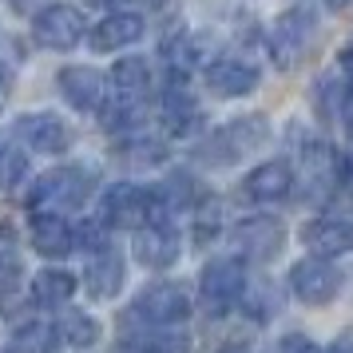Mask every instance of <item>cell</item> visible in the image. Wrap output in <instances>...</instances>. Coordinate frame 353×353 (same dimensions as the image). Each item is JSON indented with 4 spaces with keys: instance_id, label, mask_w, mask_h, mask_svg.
Returning <instances> with one entry per match:
<instances>
[{
    "instance_id": "obj_33",
    "label": "cell",
    "mask_w": 353,
    "mask_h": 353,
    "mask_svg": "<svg viewBox=\"0 0 353 353\" xmlns=\"http://www.w3.org/2000/svg\"><path fill=\"white\" fill-rule=\"evenodd\" d=\"M219 353H246L242 345H226V350H219Z\"/></svg>"
},
{
    "instance_id": "obj_30",
    "label": "cell",
    "mask_w": 353,
    "mask_h": 353,
    "mask_svg": "<svg viewBox=\"0 0 353 353\" xmlns=\"http://www.w3.org/2000/svg\"><path fill=\"white\" fill-rule=\"evenodd\" d=\"M337 60H341V68H345V72H353V40L341 48V56H337Z\"/></svg>"
},
{
    "instance_id": "obj_2",
    "label": "cell",
    "mask_w": 353,
    "mask_h": 353,
    "mask_svg": "<svg viewBox=\"0 0 353 353\" xmlns=\"http://www.w3.org/2000/svg\"><path fill=\"white\" fill-rule=\"evenodd\" d=\"M246 294V270L239 258H214L199 274V298L210 318H223L230 305Z\"/></svg>"
},
{
    "instance_id": "obj_23",
    "label": "cell",
    "mask_w": 353,
    "mask_h": 353,
    "mask_svg": "<svg viewBox=\"0 0 353 353\" xmlns=\"http://www.w3.org/2000/svg\"><path fill=\"white\" fill-rule=\"evenodd\" d=\"M56 341H60L56 321H24L8 341V353H56Z\"/></svg>"
},
{
    "instance_id": "obj_9",
    "label": "cell",
    "mask_w": 353,
    "mask_h": 353,
    "mask_svg": "<svg viewBox=\"0 0 353 353\" xmlns=\"http://www.w3.org/2000/svg\"><path fill=\"white\" fill-rule=\"evenodd\" d=\"M282 242H286V230L270 214H254V219H242L234 226V246L246 258H254V262H270L282 250Z\"/></svg>"
},
{
    "instance_id": "obj_1",
    "label": "cell",
    "mask_w": 353,
    "mask_h": 353,
    "mask_svg": "<svg viewBox=\"0 0 353 353\" xmlns=\"http://www.w3.org/2000/svg\"><path fill=\"white\" fill-rule=\"evenodd\" d=\"M92 191V175L80 171V167H56L48 175H40L28 191V207L32 214H60L64 219L68 210H76Z\"/></svg>"
},
{
    "instance_id": "obj_35",
    "label": "cell",
    "mask_w": 353,
    "mask_h": 353,
    "mask_svg": "<svg viewBox=\"0 0 353 353\" xmlns=\"http://www.w3.org/2000/svg\"><path fill=\"white\" fill-rule=\"evenodd\" d=\"M147 4H155V0H147Z\"/></svg>"
},
{
    "instance_id": "obj_15",
    "label": "cell",
    "mask_w": 353,
    "mask_h": 353,
    "mask_svg": "<svg viewBox=\"0 0 353 353\" xmlns=\"http://www.w3.org/2000/svg\"><path fill=\"white\" fill-rule=\"evenodd\" d=\"M32 250L44 258H64L76 250V226L60 214H36L32 219Z\"/></svg>"
},
{
    "instance_id": "obj_8",
    "label": "cell",
    "mask_w": 353,
    "mask_h": 353,
    "mask_svg": "<svg viewBox=\"0 0 353 353\" xmlns=\"http://www.w3.org/2000/svg\"><path fill=\"white\" fill-rule=\"evenodd\" d=\"M314 44V12L310 8H290L274 24V60L278 68H298L305 48Z\"/></svg>"
},
{
    "instance_id": "obj_32",
    "label": "cell",
    "mask_w": 353,
    "mask_h": 353,
    "mask_svg": "<svg viewBox=\"0 0 353 353\" xmlns=\"http://www.w3.org/2000/svg\"><path fill=\"white\" fill-rule=\"evenodd\" d=\"M325 4H330V8H345V4H350V0H325Z\"/></svg>"
},
{
    "instance_id": "obj_34",
    "label": "cell",
    "mask_w": 353,
    "mask_h": 353,
    "mask_svg": "<svg viewBox=\"0 0 353 353\" xmlns=\"http://www.w3.org/2000/svg\"><path fill=\"white\" fill-rule=\"evenodd\" d=\"M96 4H123V0H96Z\"/></svg>"
},
{
    "instance_id": "obj_12",
    "label": "cell",
    "mask_w": 353,
    "mask_h": 353,
    "mask_svg": "<svg viewBox=\"0 0 353 353\" xmlns=\"http://www.w3.org/2000/svg\"><path fill=\"white\" fill-rule=\"evenodd\" d=\"M302 242L318 258L350 254L353 250V223H345V219H314V223L302 226Z\"/></svg>"
},
{
    "instance_id": "obj_27",
    "label": "cell",
    "mask_w": 353,
    "mask_h": 353,
    "mask_svg": "<svg viewBox=\"0 0 353 353\" xmlns=\"http://www.w3.org/2000/svg\"><path fill=\"white\" fill-rule=\"evenodd\" d=\"M278 353H321V350L305 334H290V337H282V341H278Z\"/></svg>"
},
{
    "instance_id": "obj_26",
    "label": "cell",
    "mask_w": 353,
    "mask_h": 353,
    "mask_svg": "<svg viewBox=\"0 0 353 353\" xmlns=\"http://www.w3.org/2000/svg\"><path fill=\"white\" fill-rule=\"evenodd\" d=\"M119 155L128 163H159L163 159V143L155 139H131V143L119 147Z\"/></svg>"
},
{
    "instance_id": "obj_3",
    "label": "cell",
    "mask_w": 353,
    "mask_h": 353,
    "mask_svg": "<svg viewBox=\"0 0 353 353\" xmlns=\"http://www.w3.org/2000/svg\"><path fill=\"white\" fill-rule=\"evenodd\" d=\"M191 314V298H187V290L175 286V282H155V286H147L135 302H131V314L128 318L135 325H163V330H171L179 321Z\"/></svg>"
},
{
    "instance_id": "obj_31",
    "label": "cell",
    "mask_w": 353,
    "mask_h": 353,
    "mask_svg": "<svg viewBox=\"0 0 353 353\" xmlns=\"http://www.w3.org/2000/svg\"><path fill=\"white\" fill-rule=\"evenodd\" d=\"M321 353H353V337H350V341H345V337H341V341H334V345H330V350H321Z\"/></svg>"
},
{
    "instance_id": "obj_6",
    "label": "cell",
    "mask_w": 353,
    "mask_h": 353,
    "mask_svg": "<svg viewBox=\"0 0 353 353\" xmlns=\"http://www.w3.org/2000/svg\"><path fill=\"white\" fill-rule=\"evenodd\" d=\"M103 223L108 226H128V230H143V223H151L155 214V194L135 187V183H115L103 194Z\"/></svg>"
},
{
    "instance_id": "obj_20",
    "label": "cell",
    "mask_w": 353,
    "mask_h": 353,
    "mask_svg": "<svg viewBox=\"0 0 353 353\" xmlns=\"http://www.w3.org/2000/svg\"><path fill=\"white\" fill-rule=\"evenodd\" d=\"M83 282H88V294L96 298V302H108L115 298L119 290H123V258L115 254V250H103L88 262V274H83Z\"/></svg>"
},
{
    "instance_id": "obj_22",
    "label": "cell",
    "mask_w": 353,
    "mask_h": 353,
    "mask_svg": "<svg viewBox=\"0 0 353 353\" xmlns=\"http://www.w3.org/2000/svg\"><path fill=\"white\" fill-rule=\"evenodd\" d=\"M76 294V278L68 270H40L32 278V302L44 310H60L64 302H72Z\"/></svg>"
},
{
    "instance_id": "obj_4",
    "label": "cell",
    "mask_w": 353,
    "mask_h": 353,
    "mask_svg": "<svg viewBox=\"0 0 353 353\" xmlns=\"http://www.w3.org/2000/svg\"><path fill=\"white\" fill-rule=\"evenodd\" d=\"M266 119L262 115H246V119H234V123H226L219 135H210L207 143L199 147V159L207 163H234L242 159L250 147H262L266 143Z\"/></svg>"
},
{
    "instance_id": "obj_21",
    "label": "cell",
    "mask_w": 353,
    "mask_h": 353,
    "mask_svg": "<svg viewBox=\"0 0 353 353\" xmlns=\"http://www.w3.org/2000/svg\"><path fill=\"white\" fill-rule=\"evenodd\" d=\"M112 83H115V99L123 103H143L147 92H151V68L139 56H123L119 64L112 68Z\"/></svg>"
},
{
    "instance_id": "obj_7",
    "label": "cell",
    "mask_w": 353,
    "mask_h": 353,
    "mask_svg": "<svg viewBox=\"0 0 353 353\" xmlns=\"http://www.w3.org/2000/svg\"><path fill=\"white\" fill-rule=\"evenodd\" d=\"M290 290L305 305H330L337 298V290H341V274L325 258H302L290 270Z\"/></svg>"
},
{
    "instance_id": "obj_29",
    "label": "cell",
    "mask_w": 353,
    "mask_h": 353,
    "mask_svg": "<svg viewBox=\"0 0 353 353\" xmlns=\"http://www.w3.org/2000/svg\"><path fill=\"white\" fill-rule=\"evenodd\" d=\"M341 115H345V123L353 128V80L345 83V96H341Z\"/></svg>"
},
{
    "instance_id": "obj_11",
    "label": "cell",
    "mask_w": 353,
    "mask_h": 353,
    "mask_svg": "<svg viewBox=\"0 0 353 353\" xmlns=\"http://www.w3.org/2000/svg\"><path fill=\"white\" fill-rule=\"evenodd\" d=\"M131 250H135V258H139L143 266L167 270V266H175V258H179V234L171 230V226L151 223V226H143V230H135Z\"/></svg>"
},
{
    "instance_id": "obj_28",
    "label": "cell",
    "mask_w": 353,
    "mask_h": 353,
    "mask_svg": "<svg viewBox=\"0 0 353 353\" xmlns=\"http://www.w3.org/2000/svg\"><path fill=\"white\" fill-rule=\"evenodd\" d=\"M8 92H12V68H8V64H0V108H4Z\"/></svg>"
},
{
    "instance_id": "obj_18",
    "label": "cell",
    "mask_w": 353,
    "mask_h": 353,
    "mask_svg": "<svg viewBox=\"0 0 353 353\" xmlns=\"http://www.w3.org/2000/svg\"><path fill=\"white\" fill-rule=\"evenodd\" d=\"M290 187H294V171L290 163H262L250 175L242 179V191L258 199V203H274V199H286Z\"/></svg>"
},
{
    "instance_id": "obj_5",
    "label": "cell",
    "mask_w": 353,
    "mask_h": 353,
    "mask_svg": "<svg viewBox=\"0 0 353 353\" xmlns=\"http://www.w3.org/2000/svg\"><path fill=\"white\" fill-rule=\"evenodd\" d=\"M83 12L72 8V4H48L44 12H36L32 20V40L40 48H52V52H68L76 48L83 40Z\"/></svg>"
},
{
    "instance_id": "obj_16",
    "label": "cell",
    "mask_w": 353,
    "mask_h": 353,
    "mask_svg": "<svg viewBox=\"0 0 353 353\" xmlns=\"http://www.w3.org/2000/svg\"><path fill=\"white\" fill-rule=\"evenodd\" d=\"M123 345L131 353H183L187 350V334L175 330V325L163 330V325H135V321H128Z\"/></svg>"
},
{
    "instance_id": "obj_25",
    "label": "cell",
    "mask_w": 353,
    "mask_h": 353,
    "mask_svg": "<svg viewBox=\"0 0 353 353\" xmlns=\"http://www.w3.org/2000/svg\"><path fill=\"white\" fill-rule=\"evenodd\" d=\"M28 171V159H24V151H17L12 143H4L0 139V191H12L20 179Z\"/></svg>"
},
{
    "instance_id": "obj_10",
    "label": "cell",
    "mask_w": 353,
    "mask_h": 353,
    "mask_svg": "<svg viewBox=\"0 0 353 353\" xmlns=\"http://www.w3.org/2000/svg\"><path fill=\"white\" fill-rule=\"evenodd\" d=\"M17 135L32 147V151H40V155H60V151H68V143H72L68 123L64 119H56V115H48V112L20 115L17 119Z\"/></svg>"
},
{
    "instance_id": "obj_24",
    "label": "cell",
    "mask_w": 353,
    "mask_h": 353,
    "mask_svg": "<svg viewBox=\"0 0 353 353\" xmlns=\"http://www.w3.org/2000/svg\"><path fill=\"white\" fill-rule=\"evenodd\" d=\"M56 330H60V341L72 345V350H92L99 341V321L92 314H80V310H68L64 318L56 321Z\"/></svg>"
},
{
    "instance_id": "obj_17",
    "label": "cell",
    "mask_w": 353,
    "mask_h": 353,
    "mask_svg": "<svg viewBox=\"0 0 353 353\" xmlns=\"http://www.w3.org/2000/svg\"><path fill=\"white\" fill-rule=\"evenodd\" d=\"M143 36V17H135V12H112V17H103L92 28V48L96 52H115V48H128Z\"/></svg>"
},
{
    "instance_id": "obj_13",
    "label": "cell",
    "mask_w": 353,
    "mask_h": 353,
    "mask_svg": "<svg viewBox=\"0 0 353 353\" xmlns=\"http://www.w3.org/2000/svg\"><path fill=\"white\" fill-rule=\"evenodd\" d=\"M56 83L76 112H99L103 108V76L96 68H64Z\"/></svg>"
},
{
    "instance_id": "obj_19",
    "label": "cell",
    "mask_w": 353,
    "mask_h": 353,
    "mask_svg": "<svg viewBox=\"0 0 353 353\" xmlns=\"http://www.w3.org/2000/svg\"><path fill=\"white\" fill-rule=\"evenodd\" d=\"M207 83H210V92H214V96L234 99V96L254 92L258 72L250 64H242V60H214V64L207 68Z\"/></svg>"
},
{
    "instance_id": "obj_14",
    "label": "cell",
    "mask_w": 353,
    "mask_h": 353,
    "mask_svg": "<svg viewBox=\"0 0 353 353\" xmlns=\"http://www.w3.org/2000/svg\"><path fill=\"white\" fill-rule=\"evenodd\" d=\"M159 119L171 135H194L203 128V108L194 103V96L187 88H167L159 99Z\"/></svg>"
}]
</instances>
